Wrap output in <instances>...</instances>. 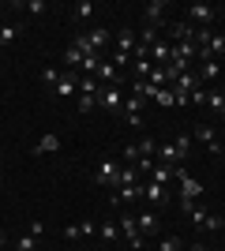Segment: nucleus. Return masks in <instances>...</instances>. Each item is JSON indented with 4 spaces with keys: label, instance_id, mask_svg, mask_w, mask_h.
<instances>
[{
    "label": "nucleus",
    "instance_id": "4be33fe9",
    "mask_svg": "<svg viewBox=\"0 0 225 251\" xmlns=\"http://www.w3.org/2000/svg\"><path fill=\"white\" fill-rule=\"evenodd\" d=\"M173 169H176V165H154V169H150V180H154V184H169Z\"/></svg>",
    "mask_w": 225,
    "mask_h": 251
},
{
    "label": "nucleus",
    "instance_id": "a211bd4d",
    "mask_svg": "<svg viewBox=\"0 0 225 251\" xmlns=\"http://www.w3.org/2000/svg\"><path fill=\"white\" fill-rule=\"evenodd\" d=\"M19 34H23V23H4L0 26V45H11Z\"/></svg>",
    "mask_w": 225,
    "mask_h": 251
},
{
    "label": "nucleus",
    "instance_id": "a878e982",
    "mask_svg": "<svg viewBox=\"0 0 225 251\" xmlns=\"http://www.w3.org/2000/svg\"><path fill=\"white\" fill-rule=\"evenodd\" d=\"M72 15H75V19H79V23H86V19H90V15H94V4H90V0H79Z\"/></svg>",
    "mask_w": 225,
    "mask_h": 251
},
{
    "label": "nucleus",
    "instance_id": "f03ea898",
    "mask_svg": "<svg viewBox=\"0 0 225 251\" xmlns=\"http://www.w3.org/2000/svg\"><path fill=\"white\" fill-rule=\"evenodd\" d=\"M192 139H195V143H203V147L206 150H210V154H214V157H222V139H218V127H210V124H195L192 127Z\"/></svg>",
    "mask_w": 225,
    "mask_h": 251
},
{
    "label": "nucleus",
    "instance_id": "f704fd0d",
    "mask_svg": "<svg viewBox=\"0 0 225 251\" xmlns=\"http://www.w3.org/2000/svg\"><path fill=\"white\" fill-rule=\"evenodd\" d=\"M26 232H30V236H42V232H45V221H30V225H26Z\"/></svg>",
    "mask_w": 225,
    "mask_h": 251
},
{
    "label": "nucleus",
    "instance_id": "0eeeda50",
    "mask_svg": "<svg viewBox=\"0 0 225 251\" xmlns=\"http://www.w3.org/2000/svg\"><path fill=\"white\" fill-rule=\"evenodd\" d=\"M143 199H147L150 206H165V202H169V191H165V184L147 180V184H143Z\"/></svg>",
    "mask_w": 225,
    "mask_h": 251
},
{
    "label": "nucleus",
    "instance_id": "dca6fc26",
    "mask_svg": "<svg viewBox=\"0 0 225 251\" xmlns=\"http://www.w3.org/2000/svg\"><path fill=\"white\" fill-rule=\"evenodd\" d=\"M192 131H188V135H176L173 139V150H176V157H180V161H188V154H192Z\"/></svg>",
    "mask_w": 225,
    "mask_h": 251
},
{
    "label": "nucleus",
    "instance_id": "423d86ee",
    "mask_svg": "<svg viewBox=\"0 0 225 251\" xmlns=\"http://www.w3.org/2000/svg\"><path fill=\"white\" fill-rule=\"evenodd\" d=\"M53 94H56V98L79 94V72H60V79H56V86H53Z\"/></svg>",
    "mask_w": 225,
    "mask_h": 251
},
{
    "label": "nucleus",
    "instance_id": "aec40b11",
    "mask_svg": "<svg viewBox=\"0 0 225 251\" xmlns=\"http://www.w3.org/2000/svg\"><path fill=\"white\" fill-rule=\"evenodd\" d=\"M206 109L210 113H225V90H206Z\"/></svg>",
    "mask_w": 225,
    "mask_h": 251
},
{
    "label": "nucleus",
    "instance_id": "ddd939ff",
    "mask_svg": "<svg viewBox=\"0 0 225 251\" xmlns=\"http://www.w3.org/2000/svg\"><path fill=\"white\" fill-rule=\"evenodd\" d=\"M109 38H113V34H109V26H98V30H90V34H86V42H90V49H94V52H101V49H105V45H109Z\"/></svg>",
    "mask_w": 225,
    "mask_h": 251
},
{
    "label": "nucleus",
    "instance_id": "7c9ffc66",
    "mask_svg": "<svg viewBox=\"0 0 225 251\" xmlns=\"http://www.w3.org/2000/svg\"><path fill=\"white\" fill-rule=\"evenodd\" d=\"M222 225H225V221L218 218V214H206V221H203V229H206V232H218Z\"/></svg>",
    "mask_w": 225,
    "mask_h": 251
},
{
    "label": "nucleus",
    "instance_id": "b1692460",
    "mask_svg": "<svg viewBox=\"0 0 225 251\" xmlns=\"http://www.w3.org/2000/svg\"><path fill=\"white\" fill-rule=\"evenodd\" d=\"M98 236H101V240H120V225L117 221H101V225H98Z\"/></svg>",
    "mask_w": 225,
    "mask_h": 251
},
{
    "label": "nucleus",
    "instance_id": "1a4fd4ad",
    "mask_svg": "<svg viewBox=\"0 0 225 251\" xmlns=\"http://www.w3.org/2000/svg\"><path fill=\"white\" fill-rule=\"evenodd\" d=\"M135 30H131V26H124V30L117 34V52H128V56H135Z\"/></svg>",
    "mask_w": 225,
    "mask_h": 251
},
{
    "label": "nucleus",
    "instance_id": "412c9836",
    "mask_svg": "<svg viewBox=\"0 0 225 251\" xmlns=\"http://www.w3.org/2000/svg\"><path fill=\"white\" fill-rule=\"evenodd\" d=\"M143 113V98H124V105H120V116H139Z\"/></svg>",
    "mask_w": 225,
    "mask_h": 251
},
{
    "label": "nucleus",
    "instance_id": "f8f14e48",
    "mask_svg": "<svg viewBox=\"0 0 225 251\" xmlns=\"http://www.w3.org/2000/svg\"><path fill=\"white\" fill-rule=\"evenodd\" d=\"M135 221H139V232H143V236H154V232H158V214H154V210L135 214Z\"/></svg>",
    "mask_w": 225,
    "mask_h": 251
},
{
    "label": "nucleus",
    "instance_id": "6e6552de",
    "mask_svg": "<svg viewBox=\"0 0 225 251\" xmlns=\"http://www.w3.org/2000/svg\"><path fill=\"white\" fill-rule=\"evenodd\" d=\"M165 30H169L173 45H176V42H192V38H195V26H192V23H169Z\"/></svg>",
    "mask_w": 225,
    "mask_h": 251
},
{
    "label": "nucleus",
    "instance_id": "473e14b6",
    "mask_svg": "<svg viewBox=\"0 0 225 251\" xmlns=\"http://www.w3.org/2000/svg\"><path fill=\"white\" fill-rule=\"evenodd\" d=\"M94 232H98L94 221H83V225H79V236H94Z\"/></svg>",
    "mask_w": 225,
    "mask_h": 251
},
{
    "label": "nucleus",
    "instance_id": "c756f323",
    "mask_svg": "<svg viewBox=\"0 0 225 251\" xmlns=\"http://www.w3.org/2000/svg\"><path fill=\"white\" fill-rule=\"evenodd\" d=\"M158 251H180V240H176V236H161V240H158Z\"/></svg>",
    "mask_w": 225,
    "mask_h": 251
},
{
    "label": "nucleus",
    "instance_id": "39448f33",
    "mask_svg": "<svg viewBox=\"0 0 225 251\" xmlns=\"http://www.w3.org/2000/svg\"><path fill=\"white\" fill-rule=\"evenodd\" d=\"M120 105H124V94H120L117 86H101V94H98V109H105V113H120Z\"/></svg>",
    "mask_w": 225,
    "mask_h": 251
},
{
    "label": "nucleus",
    "instance_id": "c9c22d12",
    "mask_svg": "<svg viewBox=\"0 0 225 251\" xmlns=\"http://www.w3.org/2000/svg\"><path fill=\"white\" fill-rule=\"evenodd\" d=\"M188 251H210V248H203V244H192V248H188Z\"/></svg>",
    "mask_w": 225,
    "mask_h": 251
},
{
    "label": "nucleus",
    "instance_id": "5701e85b",
    "mask_svg": "<svg viewBox=\"0 0 225 251\" xmlns=\"http://www.w3.org/2000/svg\"><path fill=\"white\" fill-rule=\"evenodd\" d=\"M79 94H101V83L94 75H79Z\"/></svg>",
    "mask_w": 225,
    "mask_h": 251
},
{
    "label": "nucleus",
    "instance_id": "2f4dec72",
    "mask_svg": "<svg viewBox=\"0 0 225 251\" xmlns=\"http://www.w3.org/2000/svg\"><path fill=\"white\" fill-rule=\"evenodd\" d=\"M154 101H158V105H165V109H173V90H169V86H161Z\"/></svg>",
    "mask_w": 225,
    "mask_h": 251
},
{
    "label": "nucleus",
    "instance_id": "bb28decb",
    "mask_svg": "<svg viewBox=\"0 0 225 251\" xmlns=\"http://www.w3.org/2000/svg\"><path fill=\"white\" fill-rule=\"evenodd\" d=\"M15 251H38V236H30V232H23L19 240H15Z\"/></svg>",
    "mask_w": 225,
    "mask_h": 251
},
{
    "label": "nucleus",
    "instance_id": "72a5a7b5",
    "mask_svg": "<svg viewBox=\"0 0 225 251\" xmlns=\"http://www.w3.org/2000/svg\"><path fill=\"white\" fill-rule=\"evenodd\" d=\"M26 11H30V15H42V11H45V0H30V4H26Z\"/></svg>",
    "mask_w": 225,
    "mask_h": 251
},
{
    "label": "nucleus",
    "instance_id": "cd10ccee",
    "mask_svg": "<svg viewBox=\"0 0 225 251\" xmlns=\"http://www.w3.org/2000/svg\"><path fill=\"white\" fill-rule=\"evenodd\" d=\"M94 109H98V94H79V113H94Z\"/></svg>",
    "mask_w": 225,
    "mask_h": 251
},
{
    "label": "nucleus",
    "instance_id": "20e7f679",
    "mask_svg": "<svg viewBox=\"0 0 225 251\" xmlns=\"http://www.w3.org/2000/svg\"><path fill=\"white\" fill-rule=\"evenodd\" d=\"M214 19H218L214 4H192V8H188V23L199 26V30H210V23H214Z\"/></svg>",
    "mask_w": 225,
    "mask_h": 251
},
{
    "label": "nucleus",
    "instance_id": "c85d7f7f",
    "mask_svg": "<svg viewBox=\"0 0 225 251\" xmlns=\"http://www.w3.org/2000/svg\"><path fill=\"white\" fill-rule=\"evenodd\" d=\"M56 79H60V72H56V68H42V83L49 86V90L56 86Z\"/></svg>",
    "mask_w": 225,
    "mask_h": 251
},
{
    "label": "nucleus",
    "instance_id": "6ab92c4d",
    "mask_svg": "<svg viewBox=\"0 0 225 251\" xmlns=\"http://www.w3.org/2000/svg\"><path fill=\"white\" fill-rule=\"evenodd\" d=\"M199 68H203V72H199V79H203V83H210V79H218V75H222V64H218L214 56H210V60H203Z\"/></svg>",
    "mask_w": 225,
    "mask_h": 251
},
{
    "label": "nucleus",
    "instance_id": "9d476101",
    "mask_svg": "<svg viewBox=\"0 0 225 251\" xmlns=\"http://www.w3.org/2000/svg\"><path fill=\"white\" fill-rule=\"evenodd\" d=\"M165 8H169L165 0H150L147 8H143V15H147V23H150V26H158V23L165 19Z\"/></svg>",
    "mask_w": 225,
    "mask_h": 251
},
{
    "label": "nucleus",
    "instance_id": "393cba45",
    "mask_svg": "<svg viewBox=\"0 0 225 251\" xmlns=\"http://www.w3.org/2000/svg\"><path fill=\"white\" fill-rule=\"evenodd\" d=\"M98 68H101V52H90V56H86L83 60V68H79V75H98Z\"/></svg>",
    "mask_w": 225,
    "mask_h": 251
},
{
    "label": "nucleus",
    "instance_id": "9b49d317",
    "mask_svg": "<svg viewBox=\"0 0 225 251\" xmlns=\"http://www.w3.org/2000/svg\"><path fill=\"white\" fill-rule=\"evenodd\" d=\"M169 52H173L169 42H154V45H150V60H154V68H165V64H169Z\"/></svg>",
    "mask_w": 225,
    "mask_h": 251
},
{
    "label": "nucleus",
    "instance_id": "2eb2a0df",
    "mask_svg": "<svg viewBox=\"0 0 225 251\" xmlns=\"http://www.w3.org/2000/svg\"><path fill=\"white\" fill-rule=\"evenodd\" d=\"M94 79H98V83L105 79V83H113V86H117V83H120V72L113 68V60H101V68H98V75H94Z\"/></svg>",
    "mask_w": 225,
    "mask_h": 251
},
{
    "label": "nucleus",
    "instance_id": "f257e3e1",
    "mask_svg": "<svg viewBox=\"0 0 225 251\" xmlns=\"http://www.w3.org/2000/svg\"><path fill=\"white\" fill-rule=\"evenodd\" d=\"M173 180L180 184V202H199V199H203V184H199L188 169L176 165V169H173Z\"/></svg>",
    "mask_w": 225,
    "mask_h": 251
},
{
    "label": "nucleus",
    "instance_id": "7ed1b4c3",
    "mask_svg": "<svg viewBox=\"0 0 225 251\" xmlns=\"http://www.w3.org/2000/svg\"><path fill=\"white\" fill-rule=\"evenodd\" d=\"M94 184H101V188H117L120 184V165L113 157H105V161L94 165Z\"/></svg>",
    "mask_w": 225,
    "mask_h": 251
},
{
    "label": "nucleus",
    "instance_id": "e433bc0d",
    "mask_svg": "<svg viewBox=\"0 0 225 251\" xmlns=\"http://www.w3.org/2000/svg\"><path fill=\"white\" fill-rule=\"evenodd\" d=\"M4 244H8V236H4V232H0V248H4Z\"/></svg>",
    "mask_w": 225,
    "mask_h": 251
},
{
    "label": "nucleus",
    "instance_id": "4c0bfd02",
    "mask_svg": "<svg viewBox=\"0 0 225 251\" xmlns=\"http://www.w3.org/2000/svg\"><path fill=\"white\" fill-rule=\"evenodd\" d=\"M222 79H225V68H222Z\"/></svg>",
    "mask_w": 225,
    "mask_h": 251
},
{
    "label": "nucleus",
    "instance_id": "4468645a",
    "mask_svg": "<svg viewBox=\"0 0 225 251\" xmlns=\"http://www.w3.org/2000/svg\"><path fill=\"white\" fill-rule=\"evenodd\" d=\"M56 150H60V135H53V131H49V135H42V139H38L34 154H56Z\"/></svg>",
    "mask_w": 225,
    "mask_h": 251
},
{
    "label": "nucleus",
    "instance_id": "f3484780",
    "mask_svg": "<svg viewBox=\"0 0 225 251\" xmlns=\"http://www.w3.org/2000/svg\"><path fill=\"white\" fill-rule=\"evenodd\" d=\"M199 49H206L210 56H214V60H218V56H225V34H210V42L199 45Z\"/></svg>",
    "mask_w": 225,
    "mask_h": 251
}]
</instances>
